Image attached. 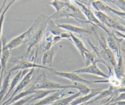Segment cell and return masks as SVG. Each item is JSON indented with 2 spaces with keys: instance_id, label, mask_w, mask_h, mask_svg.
<instances>
[{
  "instance_id": "5",
  "label": "cell",
  "mask_w": 125,
  "mask_h": 105,
  "mask_svg": "<svg viewBox=\"0 0 125 105\" xmlns=\"http://www.w3.org/2000/svg\"><path fill=\"white\" fill-rule=\"evenodd\" d=\"M10 62L13 63V66L9 70V71L11 73L14 71L25 70L32 68H41L49 70H53L55 69L52 67L37 64L36 63H33L32 62L27 61L23 58H13L10 60Z\"/></svg>"
},
{
  "instance_id": "23",
  "label": "cell",
  "mask_w": 125,
  "mask_h": 105,
  "mask_svg": "<svg viewBox=\"0 0 125 105\" xmlns=\"http://www.w3.org/2000/svg\"><path fill=\"white\" fill-rule=\"evenodd\" d=\"M11 74V72L9 71L8 74H7V75L4 78L2 82V84H1L0 87V103L2 101L9 88L10 85V78Z\"/></svg>"
},
{
  "instance_id": "7",
  "label": "cell",
  "mask_w": 125,
  "mask_h": 105,
  "mask_svg": "<svg viewBox=\"0 0 125 105\" xmlns=\"http://www.w3.org/2000/svg\"><path fill=\"white\" fill-rule=\"evenodd\" d=\"M94 15L99 20V21L104 25L110 28L123 33L125 31V28L124 25H122L120 22L110 18L104 12L95 11Z\"/></svg>"
},
{
  "instance_id": "18",
  "label": "cell",
  "mask_w": 125,
  "mask_h": 105,
  "mask_svg": "<svg viewBox=\"0 0 125 105\" xmlns=\"http://www.w3.org/2000/svg\"><path fill=\"white\" fill-rule=\"evenodd\" d=\"M118 62L116 65L113 68L114 73L116 78L120 80H124L125 77V67L123 62V59L122 54H121L118 57Z\"/></svg>"
},
{
  "instance_id": "15",
  "label": "cell",
  "mask_w": 125,
  "mask_h": 105,
  "mask_svg": "<svg viewBox=\"0 0 125 105\" xmlns=\"http://www.w3.org/2000/svg\"><path fill=\"white\" fill-rule=\"evenodd\" d=\"M57 26L65 30L66 31H69L70 33H74L79 34H92V31L86 29L84 28L76 26L70 24H57Z\"/></svg>"
},
{
  "instance_id": "30",
  "label": "cell",
  "mask_w": 125,
  "mask_h": 105,
  "mask_svg": "<svg viewBox=\"0 0 125 105\" xmlns=\"http://www.w3.org/2000/svg\"><path fill=\"white\" fill-rule=\"evenodd\" d=\"M111 3L120 8L123 12L125 10V0H111Z\"/></svg>"
},
{
  "instance_id": "26",
  "label": "cell",
  "mask_w": 125,
  "mask_h": 105,
  "mask_svg": "<svg viewBox=\"0 0 125 105\" xmlns=\"http://www.w3.org/2000/svg\"><path fill=\"white\" fill-rule=\"evenodd\" d=\"M86 66H88L94 63H96V56L94 52L90 51L85 52L83 55V59Z\"/></svg>"
},
{
  "instance_id": "4",
  "label": "cell",
  "mask_w": 125,
  "mask_h": 105,
  "mask_svg": "<svg viewBox=\"0 0 125 105\" xmlns=\"http://www.w3.org/2000/svg\"><path fill=\"white\" fill-rule=\"evenodd\" d=\"M43 15V14H42L41 15L39 16L36 19L33 23L27 30H26L21 34L18 36L17 37L13 38L7 43H6L7 47L10 50H11L14 48H17L22 43L28 42L32 32H33L36 26L37 25L38 23L40 22V21L42 20Z\"/></svg>"
},
{
  "instance_id": "37",
  "label": "cell",
  "mask_w": 125,
  "mask_h": 105,
  "mask_svg": "<svg viewBox=\"0 0 125 105\" xmlns=\"http://www.w3.org/2000/svg\"><path fill=\"white\" fill-rule=\"evenodd\" d=\"M18 0H12L10 1V2L13 4L15 2H16V1H18Z\"/></svg>"
},
{
  "instance_id": "9",
  "label": "cell",
  "mask_w": 125,
  "mask_h": 105,
  "mask_svg": "<svg viewBox=\"0 0 125 105\" xmlns=\"http://www.w3.org/2000/svg\"><path fill=\"white\" fill-rule=\"evenodd\" d=\"M66 89H60L53 92V93L52 94L46 96L36 103L30 105H49L66 95L72 94L74 93V92L73 91H66Z\"/></svg>"
},
{
  "instance_id": "38",
  "label": "cell",
  "mask_w": 125,
  "mask_h": 105,
  "mask_svg": "<svg viewBox=\"0 0 125 105\" xmlns=\"http://www.w3.org/2000/svg\"><path fill=\"white\" fill-rule=\"evenodd\" d=\"M1 66H0V71H1Z\"/></svg>"
},
{
  "instance_id": "3",
  "label": "cell",
  "mask_w": 125,
  "mask_h": 105,
  "mask_svg": "<svg viewBox=\"0 0 125 105\" xmlns=\"http://www.w3.org/2000/svg\"><path fill=\"white\" fill-rule=\"evenodd\" d=\"M45 15H43L42 20L38 23L37 25L33 30L32 32L29 40L28 41V47L27 49V52H29L37 44L42 40L43 37L44 31L47 26V23L49 21L48 18L45 19Z\"/></svg>"
},
{
  "instance_id": "28",
  "label": "cell",
  "mask_w": 125,
  "mask_h": 105,
  "mask_svg": "<svg viewBox=\"0 0 125 105\" xmlns=\"http://www.w3.org/2000/svg\"><path fill=\"white\" fill-rule=\"evenodd\" d=\"M12 5V4L10 2L6 6V7L4 8V9L2 11L1 15L0 16V38L2 34V27H3V21L4 20V17L5 14L7 11L8 10L9 7Z\"/></svg>"
},
{
  "instance_id": "29",
  "label": "cell",
  "mask_w": 125,
  "mask_h": 105,
  "mask_svg": "<svg viewBox=\"0 0 125 105\" xmlns=\"http://www.w3.org/2000/svg\"><path fill=\"white\" fill-rule=\"evenodd\" d=\"M33 96V94L28 96L27 97L21 99L17 101H15L9 105H24L26 103L29 102Z\"/></svg>"
},
{
  "instance_id": "20",
  "label": "cell",
  "mask_w": 125,
  "mask_h": 105,
  "mask_svg": "<svg viewBox=\"0 0 125 105\" xmlns=\"http://www.w3.org/2000/svg\"><path fill=\"white\" fill-rule=\"evenodd\" d=\"M92 90L91 92L86 95H83V96H79L74 100H73L68 105H78L81 104H83L88 102L89 100L94 97L97 95L101 91H94Z\"/></svg>"
},
{
  "instance_id": "1",
  "label": "cell",
  "mask_w": 125,
  "mask_h": 105,
  "mask_svg": "<svg viewBox=\"0 0 125 105\" xmlns=\"http://www.w3.org/2000/svg\"><path fill=\"white\" fill-rule=\"evenodd\" d=\"M63 18L66 19L72 18L80 22L90 23L81 10L70 3L62 8L59 13H54L50 16L48 17V19H58Z\"/></svg>"
},
{
  "instance_id": "21",
  "label": "cell",
  "mask_w": 125,
  "mask_h": 105,
  "mask_svg": "<svg viewBox=\"0 0 125 105\" xmlns=\"http://www.w3.org/2000/svg\"><path fill=\"white\" fill-rule=\"evenodd\" d=\"M59 90L55 89H37L34 93L33 94V96L29 102H32L36 100H41L50 93H53Z\"/></svg>"
},
{
  "instance_id": "31",
  "label": "cell",
  "mask_w": 125,
  "mask_h": 105,
  "mask_svg": "<svg viewBox=\"0 0 125 105\" xmlns=\"http://www.w3.org/2000/svg\"><path fill=\"white\" fill-rule=\"evenodd\" d=\"M60 36L62 38V39H67L68 40H70V32L68 33L65 31H63L61 34L60 35Z\"/></svg>"
},
{
  "instance_id": "10",
  "label": "cell",
  "mask_w": 125,
  "mask_h": 105,
  "mask_svg": "<svg viewBox=\"0 0 125 105\" xmlns=\"http://www.w3.org/2000/svg\"><path fill=\"white\" fill-rule=\"evenodd\" d=\"M54 75L69 80L72 82H80L85 84H91L95 83L94 81H89L81 77L79 74L73 72L61 71L56 69L51 70Z\"/></svg>"
},
{
  "instance_id": "22",
  "label": "cell",
  "mask_w": 125,
  "mask_h": 105,
  "mask_svg": "<svg viewBox=\"0 0 125 105\" xmlns=\"http://www.w3.org/2000/svg\"><path fill=\"white\" fill-rule=\"evenodd\" d=\"M81 95V94L79 92L74 93L66 98H60L49 105H68L73 100Z\"/></svg>"
},
{
  "instance_id": "34",
  "label": "cell",
  "mask_w": 125,
  "mask_h": 105,
  "mask_svg": "<svg viewBox=\"0 0 125 105\" xmlns=\"http://www.w3.org/2000/svg\"><path fill=\"white\" fill-rule=\"evenodd\" d=\"M6 0H4L3 2V3H2L1 6L0 8V15H1V13L2 11V10H3V8H4V6H5V3H6Z\"/></svg>"
},
{
  "instance_id": "8",
  "label": "cell",
  "mask_w": 125,
  "mask_h": 105,
  "mask_svg": "<svg viewBox=\"0 0 125 105\" xmlns=\"http://www.w3.org/2000/svg\"><path fill=\"white\" fill-rule=\"evenodd\" d=\"M35 72V68H31L24 75V76L21 78V79L20 80V81L19 82L18 84L16 86V87L15 89H14L13 92L10 95V96L9 97V99L6 101L5 102H4L1 105H5L7 103H8L16 95L18 94L19 93L22 91L23 89H24L25 86L29 84V83L31 81L34 73Z\"/></svg>"
},
{
  "instance_id": "14",
  "label": "cell",
  "mask_w": 125,
  "mask_h": 105,
  "mask_svg": "<svg viewBox=\"0 0 125 105\" xmlns=\"http://www.w3.org/2000/svg\"><path fill=\"white\" fill-rule=\"evenodd\" d=\"M2 43V49H1V54L0 59L1 63V72L6 73V67L7 63L9 60L10 50L6 46V39L4 36H2L1 38Z\"/></svg>"
},
{
  "instance_id": "33",
  "label": "cell",
  "mask_w": 125,
  "mask_h": 105,
  "mask_svg": "<svg viewBox=\"0 0 125 105\" xmlns=\"http://www.w3.org/2000/svg\"><path fill=\"white\" fill-rule=\"evenodd\" d=\"M114 104H116L117 105H125V101H119L116 102Z\"/></svg>"
},
{
  "instance_id": "2",
  "label": "cell",
  "mask_w": 125,
  "mask_h": 105,
  "mask_svg": "<svg viewBox=\"0 0 125 105\" xmlns=\"http://www.w3.org/2000/svg\"><path fill=\"white\" fill-rule=\"evenodd\" d=\"M35 90L37 89H55L60 90L62 89L72 88V85L64 84L55 82L48 78L43 72L38 76L35 83L31 86Z\"/></svg>"
},
{
  "instance_id": "25",
  "label": "cell",
  "mask_w": 125,
  "mask_h": 105,
  "mask_svg": "<svg viewBox=\"0 0 125 105\" xmlns=\"http://www.w3.org/2000/svg\"><path fill=\"white\" fill-rule=\"evenodd\" d=\"M36 91V90L34 89L32 86H31V87H30L29 89H28L26 90H25L24 91H21V92L19 93L18 94H17V95H16L8 103H7L6 105H9L10 104L17 101L21 99H22L23 98L26 97L29 95H32L33 93H34L35 92V91Z\"/></svg>"
},
{
  "instance_id": "19",
  "label": "cell",
  "mask_w": 125,
  "mask_h": 105,
  "mask_svg": "<svg viewBox=\"0 0 125 105\" xmlns=\"http://www.w3.org/2000/svg\"><path fill=\"white\" fill-rule=\"evenodd\" d=\"M70 41L74 43L76 47L77 48L78 51H79L80 55L83 59V55L84 52L90 51L88 50L84 45L83 42L79 38L76 37L75 35L73 34V33H70Z\"/></svg>"
},
{
  "instance_id": "6",
  "label": "cell",
  "mask_w": 125,
  "mask_h": 105,
  "mask_svg": "<svg viewBox=\"0 0 125 105\" xmlns=\"http://www.w3.org/2000/svg\"><path fill=\"white\" fill-rule=\"evenodd\" d=\"M77 4H78L81 8V11L86 17L87 20L90 22V24L94 26H98L103 29L106 32L108 35H111L113 36H115V34L114 33L111 32L108 30L105 26H104L97 19L96 16L94 15V13L87 7H86L84 4V2L83 1H74Z\"/></svg>"
},
{
  "instance_id": "12",
  "label": "cell",
  "mask_w": 125,
  "mask_h": 105,
  "mask_svg": "<svg viewBox=\"0 0 125 105\" xmlns=\"http://www.w3.org/2000/svg\"><path fill=\"white\" fill-rule=\"evenodd\" d=\"M91 4L92 5V7L96 10L95 11H100L104 13V12L111 13L112 14H114L115 15H116L122 18L123 19H125V12L117 11L113 9L111 7L109 6L105 3L104 2L102 1H101L100 0L93 1L91 3Z\"/></svg>"
},
{
  "instance_id": "27",
  "label": "cell",
  "mask_w": 125,
  "mask_h": 105,
  "mask_svg": "<svg viewBox=\"0 0 125 105\" xmlns=\"http://www.w3.org/2000/svg\"><path fill=\"white\" fill-rule=\"evenodd\" d=\"M50 5L53 6L56 10L55 13H59L62 8L67 5L69 3L66 1H61L59 0H52V1L48 2Z\"/></svg>"
},
{
  "instance_id": "11",
  "label": "cell",
  "mask_w": 125,
  "mask_h": 105,
  "mask_svg": "<svg viewBox=\"0 0 125 105\" xmlns=\"http://www.w3.org/2000/svg\"><path fill=\"white\" fill-rule=\"evenodd\" d=\"M72 72H75L78 74H90L100 77L108 79L109 76L103 72L97 65L96 63H94L88 66L83 68H81L77 70H74Z\"/></svg>"
},
{
  "instance_id": "24",
  "label": "cell",
  "mask_w": 125,
  "mask_h": 105,
  "mask_svg": "<svg viewBox=\"0 0 125 105\" xmlns=\"http://www.w3.org/2000/svg\"><path fill=\"white\" fill-rule=\"evenodd\" d=\"M72 88L78 90L81 95H86L91 92L92 90L94 89H92L89 88L86 84L84 83H80V82H72Z\"/></svg>"
},
{
  "instance_id": "36",
  "label": "cell",
  "mask_w": 125,
  "mask_h": 105,
  "mask_svg": "<svg viewBox=\"0 0 125 105\" xmlns=\"http://www.w3.org/2000/svg\"><path fill=\"white\" fill-rule=\"evenodd\" d=\"M88 0V6H89L90 4L94 1V0Z\"/></svg>"
},
{
  "instance_id": "32",
  "label": "cell",
  "mask_w": 125,
  "mask_h": 105,
  "mask_svg": "<svg viewBox=\"0 0 125 105\" xmlns=\"http://www.w3.org/2000/svg\"><path fill=\"white\" fill-rule=\"evenodd\" d=\"M125 93L124 92L120 93V95L118 97L115 98L113 101L115 102H117L119 101H124L125 100Z\"/></svg>"
},
{
  "instance_id": "39",
  "label": "cell",
  "mask_w": 125,
  "mask_h": 105,
  "mask_svg": "<svg viewBox=\"0 0 125 105\" xmlns=\"http://www.w3.org/2000/svg\"></svg>"
},
{
  "instance_id": "13",
  "label": "cell",
  "mask_w": 125,
  "mask_h": 105,
  "mask_svg": "<svg viewBox=\"0 0 125 105\" xmlns=\"http://www.w3.org/2000/svg\"><path fill=\"white\" fill-rule=\"evenodd\" d=\"M124 39L123 38H118L116 36H113L108 35L106 42L108 47L118 57L121 54V45L122 41Z\"/></svg>"
},
{
  "instance_id": "35",
  "label": "cell",
  "mask_w": 125,
  "mask_h": 105,
  "mask_svg": "<svg viewBox=\"0 0 125 105\" xmlns=\"http://www.w3.org/2000/svg\"><path fill=\"white\" fill-rule=\"evenodd\" d=\"M1 49H2V43H1V40L0 39V59L1 57Z\"/></svg>"
},
{
  "instance_id": "16",
  "label": "cell",
  "mask_w": 125,
  "mask_h": 105,
  "mask_svg": "<svg viewBox=\"0 0 125 105\" xmlns=\"http://www.w3.org/2000/svg\"><path fill=\"white\" fill-rule=\"evenodd\" d=\"M28 69L25 70H18V72L17 73L16 75L14 76L13 79H12L11 84H10L9 88L5 94L4 98H3L2 101L3 100H4L6 98H7L9 95H10L11 92L14 89V88L16 87L19 82L20 81V80L21 79V78L24 76V75L28 72Z\"/></svg>"
},
{
  "instance_id": "17",
  "label": "cell",
  "mask_w": 125,
  "mask_h": 105,
  "mask_svg": "<svg viewBox=\"0 0 125 105\" xmlns=\"http://www.w3.org/2000/svg\"><path fill=\"white\" fill-rule=\"evenodd\" d=\"M56 50V47L53 46L48 50L43 52L42 58V65L46 66V65H47L49 67H51Z\"/></svg>"
}]
</instances>
